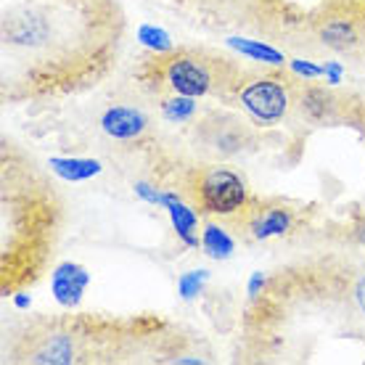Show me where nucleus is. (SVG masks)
<instances>
[{
	"mask_svg": "<svg viewBox=\"0 0 365 365\" xmlns=\"http://www.w3.org/2000/svg\"><path fill=\"white\" fill-rule=\"evenodd\" d=\"M201 247L215 259H225L233 252V238L228 236V230L220 228V225H207L204 236H201Z\"/></svg>",
	"mask_w": 365,
	"mask_h": 365,
	"instance_id": "nucleus-16",
	"label": "nucleus"
},
{
	"mask_svg": "<svg viewBox=\"0 0 365 365\" xmlns=\"http://www.w3.org/2000/svg\"><path fill=\"white\" fill-rule=\"evenodd\" d=\"M304 85L302 80L283 72H244L236 85L233 101L247 111L257 128H273L299 109Z\"/></svg>",
	"mask_w": 365,
	"mask_h": 365,
	"instance_id": "nucleus-5",
	"label": "nucleus"
},
{
	"mask_svg": "<svg viewBox=\"0 0 365 365\" xmlns=\"http://www.w3.org/2000/svg\"><path fill=\"white\" fill-rule=\"evenodd\" d=\"M185 201L201 215L228 220L247 207L252 199L244 178L222 165H196L185 175V188L180 191Z\"/></svg>",
	"mask_w": 365,
	"mask_h": 365,
	"instance_id": "nucleus-6",
	"label": "nucleus"
},
{
	"mask_svg": "<svg viewBox=\"0 0 365 365\" xmlns=\"http://www.w3.org/2000/svg\"><path fill=\"white\" fill-rule=\"evenodd\" d=\"M162 204L170 210V217H173L175 228H178L182 241L191 244V247H196V244H199V238H196V233H193L196 225H199L196 210L188 207V201L182 199V196H178V193H165V196H162Z\"/></svg>",
	"mask_w": 365,
	"mask_h": 365,
	"instance_id": "nucleus-12",
	"label": "nucleus"
},
{
	"mask_svg": "<svg viewBox=\"0 0 365 365\" xmlns=\"http://www.w3.org/2000/svg\"><path fill=\"white\" fill-rule=\"evenodd\" d=\"M88 281H91V275L85 273L80 265H61V267H56V273H53L56 299L61 302V304H66V307L77 304V299H80L83 289L88 286Z\"/></svg>",
	"mask_w": 365,
	"mask_h": 365,
	"instance_id": "nucleus-11",
	"label": "nucleus"
},
{
	"mask_svg": "<svg viewBox=\"0 0 365 365\" xmlns=\"http://www.w3.org/2000/svg\"><path fill=\"white\" fill-rule=\"evenodd\" d=\"M360 119H363V125H365V111H363V117H360Z\"/></svg>",
	"mask_w": 365,
	"mask_h": 365,
	"instance_id": "nucleus-20",
	"label": "nucleus"
},
{
	"mask_svg": "<svg viewBox=\"0 0 365 365\" xmlns=\"http://www.w3.org/2000/svg\"><path fill=\"white\" fill-rule=\"evenodd\" d=\"M101 128L109 138L117 140H140L151 130V122L135 106H111L101 117Z\"/></svg>",
	"mask_w": 365,
	"mask_h": 365,
	"instance_id": "nucleus-10",
	"label": "nucleus"
},
{
	"mask_svg": "<svg viewBox=\"0 0 365 365\" xmlns=\"http://www.w3.org/2000/svg\"><path fill=\"white\" fill-rule=\"evenodd\" d=\"M117 0H24L3 11V98L61 96L98 85L117 64Z\"/></svg>",
	"mask_w": 365,
	"mask_h": 365,
	"instance_id": "nucleus-1",
	"label": "nucleus"
},
{
	"mask_svg": "<svg viewBox=\"0 0 365 365\" xmlns=\"http://www.w3.org/2000/svg\"><path fill=\"white\" fill-rule=\"evenodd\" d=\"M64 199L43 167L14 140H3L0 170V292L35 286L53 262L64 233Z\"/></svg>",
	"mask_w": 365,
	"mask_h": 365,
	"instance_id": "nucleus-2",
	"label": "nucleus"
},
{
	"mask_svg": "<svg viewBox=\"0 0 365 365\" xmlns=\"http://www.w3.org/2000/svg\"><path fill=\"white\" fill-rule=\"evenodd\" d=\"M352 297H355L357 310L365 315V275H360V281L355 283V292H352Z\"/></svg>",
	"mask_w": 365,
	"mask_h": 365,
	"instance_id": "nucleus-19",
	"label": "nucleus"
},
{
	"mask_svg": "<svg viewBox=\"0 0 365 365\" xmlns=\"http://www.w3.org/2000/svg\"><path fill=\"white\" fill-rule=\"evenodd\" d=\"M51 170H53L56 175L66 178V180H85V178L98 175L101 165L93 162V159H53V162H51Z\"/></svg>",
	"mask_w": 365,
	"mask_h": 365,
	"instance_id": "nucleus-15",
	"label": "nucleus"
},
{
	"mask_svg": "<svg viewBox=\"0 0 365 365\" xmlns=\"http://www.w3.org/2000/svg\"><path fill=\"white\" fill-rule=\"evenodd\" d=\"M162 114L170 122H193L199 117V98H188V96H162Z\"/></svg>",
	"mask_w": 365,
	"mask_h": 365,
	"instance_id": "nucleus-14",
	"label": "nucleus"
},
{
	"mask_svg": "<svg viewBox=\"0 0 365 365\" xmlns=\"http://www.w3.org/2000/svg\"><path fill=\"white\" fill-rule=\"evenodd\" d=\"M207 278V273L204 270H199V273H188V275H182L180 281H178V286H180V294L185 297V299H191L193 294L199 292V286L201 281Z\"/></svg>",
	"mask_w": 365,
	"mask_h": 365,
	"instance_id": "nucleus-18",
	"label": "nucleus"
},
{
	"mask_svg": "<svg viewBox=\"0 0 365 365\" xmlns=\"http://www.w3.org/2000/svg\"><path fill=\"white\" fill-rule=\"evenodd\" d=\"M140 40H143L146 46L156 48L159 53H162V51H170V48H173L170 43H167V35H165V32H159V29H151V27H143V29H140Z\"/></svg>",
	"mask_w": 365,
	"mask_h": 365,
	"instance_id": "nucleus-17",
	"label": "nucleus"
},
{
	"mask_svg": "<svg viewBox=\"0 0 365 365\" xmlns=\"http://www.w3.org/2000/svg\"><path fill=\"white\" fill-rule=\"evenodd\" d=\"M244 69L212 48L180 46L154 53L138 66V80L143 88L162 96L233 101L236 85Z\"/></svg>",
	"mask_w": 365,
	"mask_h": 365,
	"instance_id": "nucleus-4",
	"label": "nucleus"
},
{
	"mask_svg": "<svg viewBox=\"0 0 365 365\" xmlns=\"http://www.w3.org/2000/svg\"><path fill=\"white\" fill-rule=\"evenodd\" d=\"M191 125L196 151L207 159H215V162L241 156L257 146V133L252 128L255 122H247L244 117L230 114V111H204Z\"/></svg>",
	"mask_w": 365,
	"mask_h": 365,
	"instance_id": "nucleus-7",
	"label": "nucleus"
},
{
	"mask_svg": "<svg viewBox=\"0 0 365 365\" xmlns=\"http://www.w3.org/2000/svg\"><path fill=\"white\" fill-rule=\"evenodd\" d=\"M167 323L159 318H101L69 315L40 320L19 336L9 360L21 363H111L146 349L154 339H167Z\"/></svg>",
	"mask_w": 365,
	"mask_h": 365,
	"instance_id": "nucleus-3",
	"label": "nucleus"
},
{
	"mask_svg": "<svg viewBox=\"0 0 365 365\" xmlns=\"http://www.w3.org/2000/svg\"><path fill=\"white\" fill-rule=\"evenodd\" d=\"M228 46L236 48V51H241V53L252 56V58H257V61H265V64H273V66L286 64V56H283L281 51L270 48L267 43H262V40H241V37H228Z\"/></svg>",
	"mask_w": 365,
	"mask_h": 365,
	"instance_id": "nucleus-13",
	"label": "nucleus"
},
{
	"mask_svg": "<svg viewBox=\"0 0 365 365\" xmlns=\"http://www.w3.org/2000/svg\"><path fill=\"white\" fill-rule=\"evenodd\" d=\"M225 225L236 230L238 236L247 241H267V238L289 236L292 230L299 225V210L278 199H252L247 207L233 215V217L222 220Z\"/></svg>",
	"mask_w": 365,
	"mask_h": 365,
	"instance_id": "nucleus-9",
	"label": "nucleus"
},
{
	"mask_svg": "<svg viewBox=\"0 0 365 365\" xmlns=\"http://www.w3.org/2000/svg\"><path fill=\"white\" fill-rule=\"evenodd\" d=\"M310 32L320 46L341 56L365 53V3L329 0L310 14Z\"/></svg>",
	"mask_w": 365,
	"mask_h": 365,
	"instance_id": "nucleus-8",
	"label": "nucleus"
}]
</instances>
